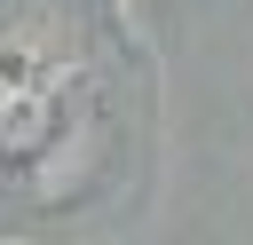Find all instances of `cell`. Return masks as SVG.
Returning a JSON list of instances; mask_svg holds the SVG:
<instances>
[{
  "instance_id": "6da1fadb",
  "label": "cell",
  "mask_w": 253,
  "mask_h": 245,
  "mask_svg": "<svg viewBox=\"0 0 253 245\" xmlns=\"http://www.w3.org/2000/svg\"><path fill=\"white\" fill-rule=\"evenodd\" d=\"M47 119H55V103H47L40 87H32V95H16V103L0 111V150H40Z\"/></svg>"
}]
</instances>
